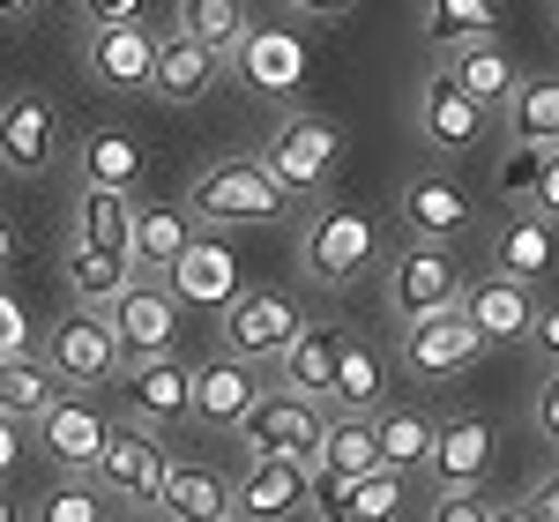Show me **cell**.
Listing matches in <instances>:
<instances>
[{
    "instance_id": "50",
    "label": "cell",
    "mask_w": 559,
    "mask_h": 522,
    "mask_svg": "<svg viewBox=\"0 0 559 522\" xmlns=\"http://www.w3.org/2000/svg\"><path fill=\"white\" fill-rule=\"evenodd\" d=\"M23 15H38V0H0V23H23Z\"/></svg>"
},
{
    "instance_id": "30",
    "label": "cell",
    "mask_w": 559,
    "mask_h": 522,
    "mask_svg": "<svg viewBox=\"0 0 559 522\" xmlns=\"http://www.w3.org/2000/svg\"><path fill=\"white\" fill-rule=\"evenodd\" d=\"M276 381L313 395V403H329V381H336V329H313V321H306L299 336L276 351Z\"/></svg>"
},
{
    "instance_id": "2",
    "label": "cell",
    "mask_w": 559,
    "mask_h": 522,
    "mask_svg": "<svg viewBox=\"0 0 559 522\" xmlns=\"http://www.w3.org/2000/svg\"><path fill=\"white\" fill-rule=\"evenodd\" d=\"M187 210L210 232H247V224H284L299 210V194L269 173V157H216L187 187Z\"/></svg>"
},
{
    "instance_id": "45",
    "label": "cell",
    "mask_w": 559,
    "mask_h": 522,
    "mask_svg": "<svg viewBox=\"0 0 559 522\" xmlns=\"http://www.w3.org/2000/svg\"><path fill=\"white\" fill-rule=\"evenodd\" d=\"M537 434L559 440V366L545 373V389H537Z\"/></svg>"
},
{
    "instance_id": "24",
    "label": "cell",
    "mask_w": 559,
    "mask_h": 522,
    "mask_svg": "<svg viewBox=\"0 0 559 522\" xmlns=\"http://www.w3.org/2000/svg\"><path fill=\"white\" fill-rule=\"evenodd\" d=\"M75 179L83 187H120V194H134L150 179V150L128 128H97V134L75 142Z\"/></svg>"
},
{
    "instance_id": "1",
    "label": "cell",
    "mask_w": 559,
    "mask_h": 522,
    "mask_svg": "<svg viewBox=\"0 0 559 522\" xmlns=\"http://www.w3.org/2000/svg\"><path fill=\"white\" fill-rule=\"evenodd\" d=\"M134 276V194L83 187L75 194V239H68V284L83 306H105Z\"/></svg>"
},
{
    "instance_id": "36",
    "label": "cell",
    "mask_w": 559,
    "mask_h": 522,
    "mask_svg": "<svg viewBox=\"0 0 559 522\" xmlns=\"http://www.w3.org/2000/svg\"><path fill=\"white\" fill-rule=\"evenodd\" d=\"M179 31L210 45L216 60H231L247 45V0H179Z\"/></svg>"
},
{
    "instance_id": "49",
    "label": "cell",
    "mask_w": 559,
    "mask_h": 522,
    "mask_svg": "<svg viewBox=\"0 0 559 522\" xmlns=\"http://www.w3.org/2000/svg\"><path fill=\"white\" fill-rule=\"evenodd\" d=\"M15 261H23V232H15V224L0 217V276H8V269H15Z\"/></svg>"
},
{
    "instance_id": "26",
    "label": "cell",
    "mask_w": 559,
    "mask_h": 522,
    "mask_svg": "<svg viewBox=\"0 0 559 522\" xmlns=\"http://www.w3.org/2000/svg\"><path fill=\"white\" fill-rule=\"evenodd\" d=\"M492 261L508 276H522V284H537L545 269H559V224L545 210H515V217L492 232Z\"/></svg>"
},
{
    "instance_id": "19",
    "label": "cell",
    "mask_w": 559,
    "mask_h": 522,
    "mask_svg": "<svg viewBox=\"0 0 559 522\" xmlns=\"http://www.w3.org/2000/svg\"><path fill=\"white\" fill-rule=\"evenodd\" d=\"M463 313H471V329L485 336V351L492 344H522L530 336V321H537V292L522 284V276H508V269H492L485 284H463Z\"/></svg>"
},
{
    "instance_id": "28",
    "label": "cell",
    "mask_w": 559,
    "mask_h": 522,
    "mask_svg": "<svg viewBox=\"0 0 559 522\" xmlns=\"http://www.w3.org/2000/svg\"><path fill=\"white\" fill-rule=\"evenodd\" d=\"M157 515H173V522H224V515H231V485L216 478V471H202V463H173L165 485H157Z\"/></svg>"
},
{
    "instance_id": "23",
    "label": "cell",
    "mask_w": 559,
    "mask_h": 522,
    "mask_svg": "<svg viewBox=\"0 0 559 522\" xmlns=\"http://www.w3.org/2000/svg\"><path fill=\"white\" fill-rule=\"evenodd\" d=\"M373 463H381V448H373V411H336V418H321V448H313V485H321V493L358 478V471H373Z\"/></svg>"
},
{
    "instance_id": "3",
    "label": "cell",
    "mask_w": 559,
    "mask_h": 522,
    "mask_svg": "<svg viewBox=\"0 0 559 522\" xmlns=\"http://www.w3.org/2000/svg\"><path fill=\"white\" fill-rule=\"evenodd\" d=\"M373 261H381V224L366 217L358 202H321L299 224V269L321 292H350Z\"/></svg>"
},
{
    "instance_id": "38",
    "label": "cell",
    "mask_w": 559,
    "mask_h": 522,
    "mask_svg": "<svg viewBox=\"0 0 559 522\" xmlns=\"http://www.w3.org/2000/svg\"><path fill=\"white\" fill-rule=\"evenodd\" d=\"M31 515H38V522H97V515H105V493H97L83 471H68V478L52 485V493H45Z\"/></svg>"
},
{
    "instance_id": "33",
    "label": "cell",
    "mask_w": 559,
    "mask_h": 522,
    "mask_svg": "<svg viewBox=\"0 0 559 522\" xmlns=\"http://www.w3.org/2000/svg\"><path fill=\"white\" fill-rule=\"evenodd\" d=\"M373 448H381L388 471H426V448H432V418L426 411H411V403H381L373 411Z\"/></svg>"
},
{
    "instance_id": "47",
    "label": "cell",
    "mask_w": 559,
    "mask_h": 522,
    "mask_svg": "<svg viewBox=\"0 0 559 522\" xmlns=\"http://www.w3.org/2000/svg\"><path fill=\"white\" fill-rule=\"evenodd\" d=\"M522 515L559 522V471H552V478H537V485H530V508H522Z\"/></svg>"
},
{
    "instance_id": "37",
    "label": "cell",
    "mask_w": 559,
    "mask_h": 522,
    "mask_svg": "<svg viewBox=\"0 0 559 522\" xmlns=\"http://www.w3.org/2000/svg\"><path fill=\"white\" fill-rule=\"evenodd\" d=\"M500 23V0H426V38L448 52V45H471V38H492Z\"/></svg>"
},
{
    "instance_id": "8",
    "label": "cell",
    "mask_w": 559,
    "mask_h": 522,
    "mask_svg": "<svg viewBox=\"0 0 559 522\" xmlns=\"http://www.w3.org/2000/svg\"><path fill=\"white\" fill-rule=\"evenodd\" d=\"M45 366L60 373V389H105V381L120 373V336H112L105 306L75 299L68 321H52V336H45Z\"/></svg>"
},
{
    "instance_id": "34",
    "label": "cell",
    "mask_w": 559,
    "mask_h": 522,
    "mask_svg": "<svg viewBox=\"0 0 559 522\" xmlns=\"http://www.w3.org/2000/svg\"><path fill=\"white\" fill-rule=\"evenodd\" d=\"M336 500H321L329 515H344V522H388V515H403V471H388V463H373V471H358V478L344 485H329Z\"/></svg>"
},
{
    "instance_id": "42",
    "label": "cell",
    "mask_w": 559,
    "mask_h": 522,
    "mask_svg": "<svg viewBox=\"0 0 559 522\" xmlns=\"http://www.w3.org/2000/svg\"><path fill=\"white\" fill-rule=\"evenodd\" d=\"M530 210H545L559 224V142L545 150V165H537V187H530Z\"/></svg>"
},
{
    "instance_id": "48",
    "label": "cell",
    "mask_w": 559,
    "mask_h": 522,
    "mask_svg": "<svg viewBox=\"0 0 559 522\" xmlns=\"http://www.w3.org/2000/svg\"><path fill=\"white\" fill-rule=\"evenodd\" d=\"M292 15H313V23H336V15H350L358 0H284Z\"/></svg>"
},
{
    "instance_id": "39",
    "label": "cell",
    "mask_w": 559,
    "mask_h": 522,
    "mask_svg": "<svg viewBox=\"0 0 559 522\" xmlns=\"http://www.w3.org/2000/svg\"><path fill=\"white\" fill-rule=\"evenodd\" d=\"M432 522H500V500H485V485H448L432 500Z\"/></svg>"
},
{
    "instance_id": "9",
    "label": "cell",
    "mask_w": 559,
    "mask_h": 522,
    "mask_svg": "<svg viewBox=\"0 0 559 522\" xmlns=\"http://www.w3.org/2000/svg\"><path fill=\"white\" fill-rule=\"evenodd\" d=\"M321 418H329V411H321L313 395H299V389L276 381V389H261L254 403L239 411L231 434L247 440L254 455H306V463H313V448H321Z\"/></svg>"
},
{
    "instance_id": "18",
    "label": "cell",
    "mask_w": 559,
    "mask_h": 522,
    "mask_svg": "<svg viewBox=\"0 0 559 522\" xmlns=\"http://www.w3.org/2000/svg\"><path fill=\"white\" fill-rule=\"evenodd\" d=\"M165 284H173V299H179V306H202V313H216V306H224L231 292H239V284H247V269H239V254H231V247L216 239L210 224H202V232L187 239V254L165 269Z\"/></svg>"
},
{
    "instance_id": "51",
    "label": "cell",
    "mask_w": 559,
    "mask_h": 522,
    "mask_svg": "<svg viewBox=\"0 0 559 522\" xmlns=\"http://www.w3.org/2000/svg\"><path fill=\"white\" fill-rule=\"evenodd\" d=\"M23 515V500H15V493H8V478H0V522H15Z\"/></svg>"
},
{
    "instance_id": "11",
    "label": "cell",
    "mask_w": 559,
    "mask_h": 522,
    "mask_svg": "<svg viewBox=\"0 0 559 522\" xmlns=\"http://www.w3.org/2000/svg\"><path fill=\"white\" fill-rule=\"evenodd\" d=\"M455 299H463V261L448 254V239H411L388 261V313L395 321H418V313L455 306Z\"/></svg>"
},
{
    "instance_id": "25",
    "label": "cell",
    "mask_w": 559,
    "mask_h": 522,
    "mask_svg": "<svg viewBox=\"0 0 559 522\" xmlns=\"http://www.w3.org/2000/svg\"><path fill=\"white\" fill-rule=\"evenodd\" d=\"M471 194L455 187V179L440 173H418L403 187V224H411V239H455V232H471Z\"/></svg>"
},
{
    "instance_id": "22",
    "label": "cell",
    "mask_w": 559,
    "mask_h": 522,
    "mask_svg": "<svg viewBox=\"0 0 559 522\" xmlns=\"http://www.w3.org/2000/svg\"><path fill=\"white\" fill-rule=\"evenodd\" d=\"M224 75V60H216L210 45H194L187 31L173 38H157V68H150V97H165V105H202Z\"/></svg>"
},
{
    "instance_id": "7",
    "label": "cell",
    "mask_w": 559,
    "mask_h": 522,
    "mask_svg": "<svg viewBox=\"0 0 559 522\" xmlns=\"http://www.w3.org/2000/svg\"><path fill=\"white\" fill-rule=\"evenodd\" d=\"M261 157H269V173L306 202V194H321V187L336 179V165H344V128L321 120V112H284L276 134L261 142Z\"/></svg>"
},
{
    "instance_id": "40",
    "label": "cell",
    "mask_w": 559,
    "mask_h": 522,
    "mask_svg": "<svg viewBox=\"0 0 559 522\" xmlns=\"http://www.w3.org/2000/svg\"><path fill=\"white\" fill-rule=\"evenodd\" d=\"M537 165H545V150H537V142H515V150H508V165H500V194H508V202H530Z\"/></svg>"
},
{
    "instance_id": "4",
    "label": "cell",
    "mask_w": 559,
    "mask_h": 522,
    "mask_svg": "<svg viewBox=\"0 0 559 522\" xmlns=\"http://www.w3.org/2000/svg\"><path fill=\"white\" fill-rule=\"evenodd\" d=\"M68 112H60V97L38 83H23V90H8L0 97V173H15V179H38L52 173L60 157H68Z\"/></svg>"
},
{
    "instance_id": "16",
    "label": "cell",
    "mask_w": 559,
    "mask_h": 522,
    "mask_svg": "<svg viewBox=\"0 0 559 522\" xmlns=\"http://www.w3.org/2000/svg\"><path fill=\"white\" fill-rule=\"evenodd\" d=\"M313 508V463L306 455H254V471L231 485V515L247 522H284Z\"/></svg>"
},
{
    "instance_id": "35",
    "label": "cell",
    "mask_w": 559,
    "mask_h": 522,
    "mask_svg": "<svg viewBox=\"0 0 559 522\" xmlns=\"http://www.w3.org/2000/svg\"><path fill=\"white\" fill-rule=\"evenodd\" d=\"M440 68H448L455 83L471 90V97H485L492 112H500V97H508V83H515V68H508V52H500V38L448 45V52H440Z\"/></svg>"
},
{
    "instance_id": "12",
    "label": "cell",
    "mask_w": 559,
    "mask_h": 522,
    "mask_svg": "<svg viewBox=\"0 0 559 522\" xmlns=\"http://www.w3.org/2000/svg\"><path fill=\"white\" fill-rule=\"evenodd\" d=\"M477 358H485V336L471 329L463 306H432L418 321H403V366L418 381H455V373H471Z\"/></svg>"
},
{
    "instance_id": "31",
    "label": "cell",
    "mask_w": 559,
    "mask_h": 522,
    "mask_svg": "<svg viewBox=\"0 0 559 522\" xmlns=\"http://www.w3.org/2000/svg\"><path fill=\"white\" fill-rule=\"evenodd\" d=\"M500 120H508V134H515V142L552 150V142H559V75L508 83V97H500Z\"/></svg>"
},
{
    "instance_id": "29",
    "label": "cell",
    "mask_w": 559,
    "mask_h": 522,
    "mask_svg": "<svg viewBox=\"0 0 559 522\" xmlns=\"http://www.w3.org/2000/svg\"><path fill=\"white\" fill-rule=\"evenodd\" d=\"M381 389H388L381 351L366 344V336H350V329H336V381H329V403H336V411H381Z\"/></svg>"
},
{
    "instance_id": "27",
    "label": "cell",
    "mask_w": 559,
    "mask_h": 522,
    "mask_svg": "<svg viewBox=\"0 0 559 522\" xmlns=\"http://www.w3.org/2000/svg\"><path fill=\"white\" fill-rule=\"evenodd\" d=\"M194 232L202 224H194V210H179V202H134V269L142 276H165L187 254Z\"/></svg>"
},
{
    "instance_id": "44",
    "label": "cell",
    "mask_w": 559,
    "mask_h": 522,
    "mask_svg": "<svg viewBox=\"0 0 559 522\" xmlns=\"http://www.w3.org/2000/svg\"><path fill=\"white\" fill-rule=\"evenodd\" d=\"M83 23H142V0H83Z\"/></svg>"
},
{
    "instance_id": "5",
    "label": "cell",
    "mask_w": 559,
    "mask_h": 522,
    "mask_svg": "<svg viewBox=\"0 0 559 522\" xmlns=\"http://www.w3.org/2000/svg\"><path fill=\"white\" fill-rule=\"evenodd\" d=\"M216 313H224V321H216L224 351L247 358V366H276V351L306 329V306L292 299V292H269V284H239Z\"/></svg>"
},
{
    "instance_id": "13",
    "label": "cell",
    "mask_w": 559,
    "mask_h": 522,
    "mask_svg": "<svg viewBox=\"0 0 559 522\" xmlns=\"http://www.w3.org/2000/svg\"><path fill=\"white\" fill-rule=\"evenodd\" d=\"M120 403H128L134 426H157L173 434L187 426V389H194V366H179L173 351H150V358H120Z\"/></svg>"
},
{
    "instance_id": "14",
    "label": "cell",
    "mask_w": 559,
    "mask_h": 522,
    "mask_svg": "<svg viewBox=\"0 0 559 522\" xmlns=\"http://www.w3.org/2000/svg\"><path fill=\"white\" fill-rule=\"evenodd\" d=\"M418 134H426L440 157H471L477 142L492 134V105L471 97V90L455 83L448 68H432L426 90H418Z\"/></svg>"
},
{
    "instance_id": "43",
    "label": "cell",
    "mask_w": 559,
    "mask_h": 522,
    "mask_svg": "<svg viewBox=\"0 0 559 522\" xmlns=\"http://www.w3.org/2000/svg\"><path fill=\"white\" fill-rule=\"evenodd\" d=\"M522 344H537V358H545V366H559V299L537 306V321H530V336H522Z\"/></svg>"
},
{
    "instance_id": "46",
    "label": "cell",
    "mask_w": 559,
    "mask_h": 522,
    "mask_svg": "<svg viewBox=\"0 0 559 522\" xmlns=\"http://www.w3.org/2000/svg\"><path fill=\"white\" fill-rule=\"evenodd\" d=\"M15 463H23V418L0 411V478H15Z\"/></svg>"
},
{
    "instance_id": "10",
    "label": "cell",
    "mask_w": 559,
    "mask_h": 522,
    "mask_svg": "<svg viewBox=\"0 0 559 522\" xmlns=\"http://www.w3.org/2000/svg\"><path fill=\"white\" fill-rule=\"evenodd\" d=\"M105 321H112V336H120V358H150V351H173L179 344L173 284H165V276H142V269L105 299Z\"/></svg>"
},
{
    "instance_id": "6",
    "label": "cell",
    "mask_w": 559,
    "mask_h": 522,
    "mask_svg": "<svg viewBox=\"0 0 559 522\" xmlns=\"http://www.w3.org/2000/svg\"><path fill=\"white\" fill-rule=\"evenodd\" d=\"M173 471V440L157 434V426H112L105 448H97V463H90V485L105 493V500H128V508H157V485Z\"/></svg>"
},
{
    "instance_id": "32",
    "label": "cell",
    "mask_w": 559,
    "mask_h": 522,
    "mask_svg": "<svg viewBox=\"0 0 559 522\" xmlns=\"http://www.w3.org/2000/svg\"><path fill=\"white\" fill-rule=\"evenodd\" d=\"M52 395H60V373L45 366V351H31V344H23V351H0V411H8V418H23V426H31Z\"/></svg>"
},
{
    "instance_id": "41",
    "label": "cell",
    "mask_w": 559,
    "mask_h": 522,
    "mask_svg": "<svg viewBox=\"0 0 559 522\" xmlns=\"http://www.w3.org/2000/svg\"><path fill=\"white\" fill-rule=\"evenodd\" d=\"M23 344H31V306H23V292L0 284V351H23Z\"/></svg>"
},
{
    "instance_id": "20",
    "label": "cell",
    "mask_w": 559,
    "mask_h": 522,
    "mask_svg": "<svg viewBox=\"0 0 559 522\" xmlns=\"http://www.w3.org/2000/svg\"><path fill=\"white\" fill-rule=\"evenodd\" d=\"M485 471H492V426L471 418V411L432 418V448H426L432 493H448V485H485Z\"/></svg>"
},
{
    "instance_id": "17",
    "label": "cell",
    "mask_w": 559,
    "mask_h": 522,
    "mask_svg": "<svg viewBox=\"0 0 559 522\" xmlns=\"http://www.w3.org/2000/svg\"><path fill=\"white\" fill-rule=\"evenodd\" d=\"M83 68L105 90H150L157 68V31L150 23H90L83 31Z\"/></svg>"
},
{
    "instance_id": "15",
    "label": "cell",
    "mask_w": 559,
    "mask_h": 522,
    "mask_svg": "<svg viewBox=\"0 0 559 522\" xmlns=\"http://www.w3.org/2000/svg\"><path fill=\"white\" fill-rule=\"evenodd\" d=\"M31 426H38L45 463H52V471H83V478H90V463H97V448H105V434H112V418L90 403V389L83 395L60 389L38 418H31Z\"/></svg>"
},
{
    "instance_id": "21",
    "label": "cell",
    "mask_w": 559,
    "mask_h": 522,
    "mask_svg": "<svg viewBox=\"0 0 559 522\" xmlns=\"http://www.w3.org/2000/svg\"><path fill=\"white\" fill-rule=\"evenodd\" d=\"M261 395V366H247V358H202L194 366V389H187V418H202L210 434H231L239 426V411Z\"/></svg>"
}]
</instances>
